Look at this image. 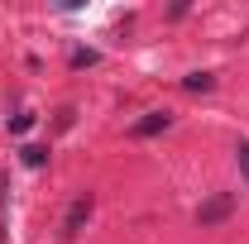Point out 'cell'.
I'll return each instance as SVG.
<instances>
[{
  "instance_id": "obj_1",
  "label": "cell",
  "mask_w": 249,
  "mask_h": 244,
  "mask_svg": "<svg viewBox=\"0 0 249 244\" xmlns=\"http://www.w3.org/2000/svg\"><path fill=\"white\" fill-rule=\"evenodd\" d=\"M91 211H96V196L91 192H82V196H72V206L62 211V240H77L82 230H87V220H91Z\"/></svg>"
},
{
  "instance_id": "obj_2",
  "label": "cell",
  "mask_w": 249,
  "mask_h": 244,
  "mask_svg": "<svg viewBox=\"0 0 249 244\" xmlns=\"http://www.w3.org/2000/svg\"><path fill=\"white\" fill-rule=\"evenodd\" d=\"M230 211H235V196H230V192H216V196H206V201L196 206V225H220Z\"/></svg>"
},
{
  "instance_id": "obj_3",
  "label": "cell",
  "mask_w": 249,
  "mask_h": 244,
  "mask_svg": "<svg viewBox=\"0 0 249 244\" xmlns=\"http://www.w3.org/2000/svg\"><path fill=\"white\" fill-rule=\"evenodd\" d=\"M168 124H173L168 110H149V115H139V120L129 124V139H154V134H163Z\"/></svg>"
},
{
  "instance_id": "obj_4",
  "label": "cell",
  "mask_w": 249,
  "mask_h": 244,
  "mask_svg": "<svg viewBox=\"0 0 249 244\" xmlns=\"http://www.w3.org/2000/svg\"><path fill=\"white\" fill-rule=\"evenodd\" d=\"M182 87L187 91H211V87H216V72H187Z\"/></svg>"
},
{
  "instance_id": "obj_5",
  "label": "cell",
  "mask_w": 249,
  "mask_h": 244,
  "mask_svg": "<svg viewBox=\"0 0 249 244\" xmlns=\"http://www.w3.org/2000/svg\"><path fill=\"white\" fill-rule=\"evenodd\" d=\"M19 158H24L29 168H43V158H48V149H43V144H24V149H19Z\"/></svg>"
},
{
  "instance_id": "obj_6",
  "label": "cell",
  "mask_w": 249,
  "mask_h": 244,
  "mask_svg": "<svg viewBox=\"0 0 249 244\" xmlns=\"http://www.w3.org/2000/svg\"><path fill=\"white\" fill-rule=\"evenodd\" d=\"M5 196H10V177L0 173V240L10 235V220H5Z\"/></svg>"
},
{
  "instance_id": "obj_7",
  "label": "cell",
  "mask_w": 249,
  "mask_h": 244,
  "mask_svg": "<svg viewBox=\"0 0 249 244\" xmlns=\"http://www.w3.org/2000/svg\"><path fill=\"white\" fill-rule=\"evenodd\" d=\"M235 163H240V173H245V182H249V139L235 149Z\"/></svg>"
},
{
  "instance_id": "obj_8",
  "label": "cell",
  "mask_w": 249,
  "mask_h": 244,
  "mask_svg": "<svg viewBox=\"0 0 249 244\" xmlns=\"http://www.w3.org/2000/svg\"><path fill=\"white\" fill-rule=\"evenodd\" d=\"M91 62H96L91 48H77V53H72V67H91Z\"/></svg>"
},
{
  "instance_id": "obj_9",
  "label": "cell",
  "mask_w": 249,
  "mask_h": 244,
  "mask_svg": "<svg viewBox=\"0 0 249 244\" xmlns=\"http://www.w3.org/2000/svg\"><path fill=\"white\" fill-rule=\"evenodd\" d=\"M29 124H34V115H29V110H19V115H15V120H10V129H15V134H24V129H29Z\"/></svg>"
}]
</instances>
